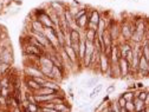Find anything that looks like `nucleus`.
Instances as JSON below:
<instances>
[{
  "label": "nucleus",
  "mask_w": 149,
  "mask_h": 112,
  "mask_svg": "<svg viewBox=\"0 0 149 112\" xmlns=\"http://www.w3.org/2000/svg\"><path fill=\"white\" fill-rule=\"evenodd\" d=\"M1 96L6 99L10 97V87H1Z\"/></svg>",
  "instance_id": "nucleus-25"
},
{
  "label": "nucleus",
  "mask_w": 149,
  "mask_h": 112,
  "mask_svg": "<svg viewBox=\"0 0 149 112\" xmlns=\"http://www.w3.org/2000/svg\"><path fill=\"white\" fill-rule=\"evenodd\" d=\"M133 103H134V105H135V111H140V110L144 109V102L141 100V99H139L137 97L133 99Z\"/></svg>",
  "instance_id": "nucleus-20"
},
{
  "label": "nucleus",
  "mask_w": 149,
  "mask_h": 112,
  "mask_svg": "<svg viewBox=\"0 0 149 112\" xmlns=\"http://www.w3.org/2000/svg\"><path fill=\"white\" fill-rule=\"evenodd\" d=\"M44 34L46 35V38L50 41V44L52 45V47L57 48V50L61 47L58 39H57V27H45Z\"/></svg>",
  "instance_id": "nucleus-1"
},
{
  "label": "nucleus",
  "mask_w": 149,
  "mask_h": 112,
  "mask_svg": "<svg viewBox=\"0 0 149 112\" xmlns=\"http://www.w3.org/2000/svg\"><path fill=\"white\" fill-rule=\"evenodd\" d=\"M13 112H22V110L19 109V106H18V107H14V110H13Z\"/></svg>",
  "instance_id": "nucleus-30"
},
{
  "label": "nucleus",
  "mask_w": 149,
  "mask_h": 112,
  "mask_svg": "<svg viewBox=\"0 0 149 112\" xmlns=\"http://www.w3.org/2000/svg\"><path fill=\"white\" fill-rule=\"evenodd\" d=\"M0 63H3V62H1V59H0Z\"/></svg>",
  "instance_id": "nucleus-33"
},
{
  "label": "nucleus",
  "mask_w": 149,
  "mask_h": 112,
  "mask_svg": "<svg viewBox=\"0 0 149 112\" xmlns=\"http://www.w3.org/2000/svg\"><path fill=\"white\" fill-rule=\"evenodd\" d=\"M50 6H51V10L54 11L57 14H62L64 12V5L61 3V1H56V0H53V1L50 3Z\"/></svg>",
  "instance_id": "nucleus-8"
},
{
  "label": "nucleus",
  "mask_w": 149,
  "mask_h": 112,
  "mask_svg": "<svg viewBox=\"0 0 149 112\" xmlns=\"http://www.w3.org/2000/svg\"><path fill=\"white\" fill-rule=\"evenodd\" d=\"M36 13H37L36 19H38V20L44 25V27H56L54 24H53L52 20H51L50 15H49L46 12H39V13H38V12L36 11Z\"/></svg>",
  "instance_id": "nucleus-2"
},
{
  "label": "nucleus",
  "mask_w": 149,
  "mask_h": 112,
  "mask_svg": "<svg viewBox=\"0 0 149 112\" xmlns=\"http://www.w3.org/2000/svg\"><path fill=\"white\" fill-rule=\"evenodd\" d=\"M137 112H146V109H142V110H140V111H137Z\"/></svg>",
  "instance_id": "nucleus-31"
},
{
  "label": "nucleus",
  "mask_w": 149,
  "mask_h": 112,
  "mask_svg": "<svg viewBox=\"0 0 149 112\" xmlns=\"http://www.w3.org/2000/svg\"><path fill=\"white\" fill-rule=\"evenodd\" d=\"M125 110L128 111V112H134L135 111V105H134V103H133V100H128L127 103H125Z\"/></svg>",
  "instance_id": "nucleus-22"
},
{
  "label": "nucleus",
  "mask_w": 149,
  "mask_h": 112,
  "mask_svg": "<svg viewBox=\"0 0 149 112\" xmlns=\"http://www.w3.org/2000/svg\"><path fill=\"white\" fill-rule=\"evenodd\" d=\"M136 97H137L139 99H141V100L144 102V99H146V97H147V92H140L139 95H136Z\"/></svg>",
  "instance_id": "nucleus-28"
},
{
  "label": "nucleus",
  "mask_w": 149,
  "mask_h": 112,
  "mask_svg": "<svg viewBox=\"0 0 149 112\" xmlns=\"http://www.w3.org/2000/svg\"><path fill=\"white\" fill-rule=\"evenodd\" d=\"M69 37L71 39V43L72 41H79L81 38H82V35H81V33L77 28H71L70 32H69Z\"/></svg>",
  "instance_id": "nucleus-13"
},
{
  "label": "nucleus",
  "mask_w": 149,
  "mask_h": 112,
  "mask_svg": "<svg viewBox=\"0 0 149 112\" xmlns=\"http://www.w3.org/2000/svg\"><path fill=\"white\" fill-rule=\"evenodd\" d=\"M43 86H46V87H49V88H52V90H54L56 92L61 90L59 85H58L57 83H53L52 80H46V82H45V84H44Z\"/></svg>",
  "instance_id": "nucleus-19"
},
{
  "label": "nucleus",
  "mask_w": 149,
  "mask_h": 112,
  "mask_svg": "<svg viewBox=\"0 0 149 112\" xmlns=\"http://www.w3.org/2000/svg\"><path fill=\"white\" fill-rule=\"evenodd\" d=\"M125 103H127V100L123 98V96H121V97L118 98V100H117V104L120 105V107H124V106H125Z\"/></svg>",
  "instance_id": "nucleus-27"
},
{
  "label": "nucleus",
  "mask_w": 149,
  "mask_h": 112,
  "mask_svg": "<svg viewBox=\"0 0 149 112\" xmlns=\"http://www.w3.org/2000/svg\"><path fill=\"white\" fill-rule=\"evenodd\" d=\"M113 91H115V85H109V86L107 87V92H108V93L113 92Z\"/></svg>",
  "instance_id": "nucleus-29"
},
{
  "label": "nucleus",
  "mask_w": 149,
  "mask_h": 112,
  "mask_svg": "<svg viewBox=\"0 0 149 112\" xmlns=\"http://www.w3.org/2000/svg\"><path fill=\"white\" fill-rule=\"evenodd\" d=\"M0 59H1L3 63L10 64V65L13 63V53H12L10 46L3 47V50L0 51Z\"/></svg>",
  "instance_id": "nucleus-3"
},
{
  "label": "nucleus",
  "mask_w": 149,
  "mask_h": 112,
  "mask_svg": "<svg viewBox=\"0 0 149 112\" xmlns=\"http://www.w3.org/2000/svg\"><path fill=\"white\" fill-rule=\"evenodd\" d=\"M45 27L38 19H32L31 21V31L32 32H44Z\"/></svg>",
  "instance_id": "nucleus-9"
},
{
  "label": "nucleus",
  "mask_w": 149,
  "mask_h": 112,
  "mask_svg": "<svg viewBox=\"0 0 149 112\" xmlns=\"http://www.w3.org/2000/svg\"><path fill=\"white\" fill-rule=\"evenodd\" d=\"M102 87H103V84H97L95 87H94V90L91 91V93L88 96L89 97V99H95V98H97V96L101 93V91H102Z\"/></svg>",
  "instance_id": "nucleus-14"
},
{
  "label": "nucleus",
  "mask_w": 149,
  "mask_h": 112,
  "mask_svg": "<svg viewBox=\"0 0 149 112\" xmlns=\"http://www.w3.org/2000/svg\"><path fill=\"white\" fill-rule=\"evenodd\" d=\"M111 60L113 63H118L120 58H118V47L116 45H111Z\"/></svg>",
  "instance_id": "nucleus-16"
},
{
  "label": "nucleus",
  "mask_w": 149,
  "mask_h": 112,
  "mask_svg": "<svg viewBox=\"0 0 149 112\" xmlns=\"http://www.w3.org/2000/svg\"><path fill=\"white\" fill-rule=\"evenodd\" d=\"M121 33H122V35H123L124 40L132 39V30H130V25H129V24H123V25H122Z\"/></svg>",
  "instance_id": "nucleus-11"
},
{
  "label": "nucleus",
  "mask_w": 149,
  "mask_h": 112,
  "mask_svg": "<svg viewBox=\"0 0 149 112\" xmlns=\"http://www.w3.org/2000/svg\"><path fill=\"white\" fill-rule=\"evenodd\" d=\"M26 85H27V88L31 90L33 93L37 92V91H38V90L42 87V85H39V84L37 83L33 78H29V79H26Z\"/></svg>",
  "instance_id": "nucleus-10"
},
{
  "label": "nucleus",
  "mask_w": 149,
  "mask_h": 112,
  "mask_svg": "<svg viewBox=\"0 0 149 112\" xmlns=\"http://www.w3.org/2000/svg\"><path fill=\"white\" fill-rule=\"evenodd\" d=\"M54 110H57L58 112H70L71 107L64 103H61V104H54Z\"/></svg>",
  "instance_id": "nucleus-18"
},
{
  "label": "nucleus",
  "mask_w": 149,
  "mask_h": 112,
  "mask_svg": "<svg viewBox=\"0 0 149 112\" xmlns=\"http://www.w3.org/2000/svg\"><path fill=\"white\" fill-rule=\"evenodd\" d=\"M84 31H85V39L94 43L95 39L97 38V31L91 30V28H85Z\"/></svg>",
  "instance_id": "nucleus-12"
},
{
  "label": "nucleus",
  "mask_w": 149,
  "mask_h": 112,
  "mask_svg": "<svg viewBox=\"0 0 149 112\" xmlns=\"http://www.w3.org/2000/svg\"><path fill=\"white\" fill-rule=\"evenodd\" d=\"M84 55H85V39L81 38L79 40V51H78V58L81 60L84 59Z\"/></svg>",
  "instance_id": "nucleus-15"
},
{
  "label": "nucleus",
  "mask_w": 149,
  "mask_h": 112,
  "mask_svg": "<svg viewBox=\"0 0 149 112\" xmlns=\"http://www.w3.org/2000/svg\"><path fill=\"white\" fill-rule=\"evenodd\" d=\"M122 96H123V98H124L127 102H128V100H133V99L135 98V96H134V92H130V91H129V92L123 93Z\"/></svg>",
  "instance_id": "nucleus-23"
},
{
  "label": "nucleus",
  "mask_w": 149,
  "mask_h": 112,
  "mask_svg": "<svg viewBox=\"0 0 149 112\" xmlns=\"http://www.w3.org/2000/svg\"><path fill=\"white\" fill-rule=\"evenodd\" d=\"M56 91L52 88H49L46 86H42L37 92H34V95H54Z\"/></svg>",
  "instance_id": "nucleus-17"
},
{
  "label": "nucleus",
  "mask_w": 149,
  "mask_h": 112,
  "mask_svg": "<svg viewBox=\"0 0 149 112\" xmlns=\"http://www.w3.org/2000/svg\"><path fill=\"white\" fill-rule=\"evenodd\" d=\"M97 83H98V78L97 77H91L86 82V87H95L97 85Z\"/></svg>",
  "instance_id": "nucleus-21"
},
{
  "label": "nucleus",
  "mask_w": 149,
  "mask_h": 112,
  "mask_svg": "<svg viewBox=\"0 0 149 112\" xmlns=\"http://www.w3.org/2000/svg\"><path fill=\"white\" fill-rule=\"evenodd\" d=\"M110 67V64H109V59H108V55L104 54L103 52H101V55H100V68H101V72L102 73H105Z\"/></svg>",
  "instance_id": "nucleus-4"
},
{
  "label": "nucleus",
  "mask_w": 149,
  "mask_h": 112,
  "mask_svg": "<svg viewBox=\"0 0 149 112\" xmlns=\"http://www.w3.org/2000/svg\"><path fill=\"white\" fill-rule=\"evenodd\" d=\"M129 63L127 62L125 58H120L118 60V67H120V71H121V76L122 77H125L128 72H129Z\"/></svg>",
  "instance_id": "nucleus-5"
},
{
  "label": "nucleus",
  "mask_w": 149,
  "mask_h": 112,
  "mask_svg": "<svg viewBox=\"0 0 149 112\" xmlns=\"http://www.w3.org/2000/svg\"><path fill=\"white\" fill-rule=\"evenodd\" d=\"M85 13H86V10H79V11H78V13L73 17V20H77V19H79V18H81L83 14H85Z\"/></svg>",
  "instance_id": "nucleus-26"
},
{
  "label": "nucleus",
  "mask_w": 149,
  "mask_h": 112,
  "mask_svg": "<svg viewBox=\"0 0 149 112\" xmlns=\"http://www.w3.org/2000/svg\"><path fill=\"white\" fill-rule=\"evenodd\" d=\"M109 112H113V111H111V107H110V110H109Z\"/></svg>",
  "instance_id": "nucleus-32"
},
{
  "label": "nucleus",
  "mask_w": 149,
  "mask_h": 112,
  "mask_svg": "<svg viewBox=\"0 0 149 112\" xmlns=\"http://www.w3.org/2000/svg\"><path fill=\"white\" fill-rule=\"evenodd\" d=\"M89 15L90 14H88V13H85V14H83L79 19H77V20H74V24H76L79 28H83V30H85L86 27H88V24H89Z\"/></svg>",
  "instance_id": "nucleus-7"
},
{
  "label": "nucleus",
  "mask_w": 149,
  "mask_h": 112,
  "mask_svg": "<svg viewBox=\"0 0 149 112\" xmlns=\"http://www.w3.org/2000/svg\"><path fill=\"white\" fill-rule=\"evenodd\" d=\"M65 52H66V54H68V57H69V59L71 60V63L72 64H74L77 60H78V57H77V54L74 53V51L72 50V47L71 46H69V45H64L63 47H62Z\"/></svg>",
  "instance_id": "nucleus-6"
},
{
  "label": "nucleus",
  "mask_w": 149,
  "mask_h": 112,
  "mask_svg": "<svg viewBox=\"0 0 149 112\" xmlns=\"http://www.w3.org/2000/svg\"><path fill=\"white\" fill-rule=\"evenodd\" d=\"M8 68H10V64H6V63H0V73H1V74H4Z\"/></svg>",
  "instance_id": "nucleus-24"
}]
</instances>
